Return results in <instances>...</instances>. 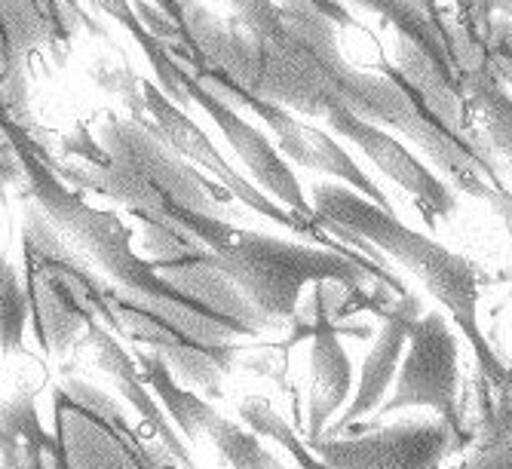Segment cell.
Returning <instances> with one entry per match:
<instances>
[{
    "instance_id": "cell-11",
    "label": "cell",
    "mask_w": 512,
    "mask_h": 469,
    "mask_svg": "<svg viewBox=\"0 0 512 469\" xmlns=\"http://www.w3.org/2000/svg\"><path fill=\"white\" fill-rule=\"evenodd\" d=\"M322 120L341 138H347L350 145H356L387 178H393L402 191L414 197L417 209H421V218L427 221L430 230H436L439 221L457 212V194L390 129L359 120L356 114L341 111V108L325 111Z\"/></svg>"
},
{
    "instance_id": "cell-23",
    "label": "cell",
    "mask_w": 512,
    "mask_h": 469,
    "mask_svg": "<svg viewBox=\"0 0 512 469\" xmlns=\"http://www.w3.org/2000/svg\"><path fill=\"white\" fill-rule=\"evenodd\" d=\"M92 80H96L102 89H108L111 96L123 99V105L129 108V117L135 120H151L148 108H145V89H142V77H138L126 62H111V59H96L92 62Z\"/></svg>"
},
{
    "instance_id": "cell-24",
    "label": "cell",
    "mask_w": 512,
    "mask_h": 469,
    "mask_svg": "<svg viewBox=\"0 0 512 469\" xmlns=\"http://www.w3.org/2000/svg\"><path fill=\"white\" fill-rule=\"evenodd\" d=\"M224 4L230 7V19L252 34H264L279 13L276 0H224Z\"/></svg>"
},
{
    "instance_id": "cell-1",
    "label": "cell",
    "mask_w": 512,
    "mask_h": 469,
    "mask_svg": "<svg viewBox=\"0 0 512 469\" xmlns=\"http://www.w3.org/2000/svg\"><path fill=\"white\" fill-rule=\"evenodd\" d=\"M276 7L270 28L252 34L230 16L218 19L200 0H181L184 31L191 37V62L184 68H209L292 114L322 117L341 108L399 132L467 197L488 200L494 191H506L497 163L451 135L396 68H353L341 53L338 25L301 4Z\"/></svg>"
},
{
    "instance_id": "cell-2",
    "label": "cell",
    "mask_w": 512,
    "mask_h": 469,
    "mask_svg": "<svg viewBox=\"0 0 512 469\" xmlns=\"http://www.w3.org/2000/svg\"><path fill=\"white\" fill-rule=\"evenodd\" d=\"M96 138L108 154V166H68L46 154L34 138L28 145L65 184L123 206L132 218L169 230L184 246L221 249L240 233L224 218L230 194L172 151L154 120L108 114Z\"/></svg>"
},
{
    "instance_id": "cell-6",
    "label": "cell",
    "mask_w": 512,
    "mask_h": 469,
    "mask_svg": "<svg viewBox=\"0 0 512 469\" xmlns=\"http://www.w3.org/2000/svg\"><path fill=\"white\" fill-rule=\"evenodd\" d=\"M188 71H191L206 89H212L218 99H224L227 105L246 108V111L258 114V117L270 126V132L276 135V148L283 151L292 163L307 166V169H313V172H319V175H329V178L347 184L350 191L368 197L371 203H378L381 209L396 212L393 200H390V197L381 191V187H378L375 181H371L362 169H359V163L344 151V145L335 142V138H332L329 132H322V129H316V126L298 120V114H292V111H286V108H279V105H273V102H267V99L252 96V92L240 89L237 83L224 80L221 74H215V71H209V68H188Z\"/></svg>"
},
{
    "instance_id": "cell-13",
    "label": "cell",
    "mask_w": 512,
    "mask_h": 469,
    "mask_svg": "<svg viewBox=\"0 0 512 469\" xmlns=\"http://www.w3.org/2000/svg\"><path fill=\"white\" fill-rule=\"evenodd\" d=\"M421 310H424L421 298H414L411 292L378 310L384 316V325H381V332L375 335L371 350L365 353L359 384H356V390L350 396L347 411L335 420L329 430H325V436H341L347 427L359 424L365 414L381 408V402L387 399V393H390V387L396 381L399 362L405 356L408 332H411V325L421 319Z\"/></svg>"
},
{
    "instance_id": "cell-20",
    "label": "cell",
    "mask_w": 512,
    "mask_h": 469,
    "mask_svg": "<svg viewBox=\"0 0 512 469\" xmlns=\"http://www.w3.org/2000/svg\"><path fill=\"white\" fill-rule=\"evenodd\" d=\"M31 316L28 286L19 267L0 255V356L13 359L25 350V325Z\"/></svg>"
},
{
    "instance_id": "cell-10",
    "label": "cell",
    "mask_w": 512,
    "mask_h": 469,
    "mask_svg": "<svg viewBox=\"0 0 512 469\" xmlns=\"http://www.w3.org/2000/svg\"><path fill=\"white\" fill-rule=\"evenodd\" d=\"M181 86H184V92H188L191 105L203 108V114H209V120L221 129L227 145L237 151L243 166L252 172L258 191L273 197L286 212H292L304 221H313V206L304 197L301 181L295 178L289 163L279 157V151L270 145V138L258 126H252L246 117H240L234 111V105H227L224 99L215 96L212 89H206L184 65H181Z\"/></svg>"
},
{
    "instance_id": "cell-29",
    "label": "cell",
    "mask_w": 512,
    "mask_h": 469,
    "mask_svg": "<svg viewBox=\"0 0 512 469\" xmlns=\"http://www.w3.org/2000/svg\"><path fill=\"white\" fill-rule=\"evenodd\" d=\"M151 4H154L169 22H175V25L184 31V10H181V0H151ZM184 34H188V31H184Z\"/></svg>"
},
{
    "instance_id": "cell-3",
    "label": "cell",
    "mask_w": 512,
    "mask_h": 469,
    "mask_svg": "<svg viewBox=\"0 0 512 469\" xmlns=\"http://www.w3.org/2000/svg\"><path fill=\"white\" fill-rule=\"evenodd\" d=\"M310 206L313 221L322 230L335 233L344 246H353L356 252H362V246H371L421 279L424 289L439 304H445L448 316L467 335L482 378H488L491 384H512V371L497 359L491 341L482 335L479 276L467 255H457L427 233H417L396 212L381 209L368 197L350 191L347 184H316Z\"/></svg>"
},
{
    "instance_id": "cell-4",
    "label": "cell",
    "mask_w": 512,
    "mask_h": 469,
    "mask_svg": "<svg viewBox=\"0 0 512 469\" xmlns=\"http://www.w3.org/2000/svg\"><path fill=\"white\" fill-rule=\"evenodd\" d=\"M154 270L175 264H206L224 273L246 301L270 322V328L292 322L301 307V292L310 283H338L356 295H365L375 310L393 304V292L402 298L408 289L387 264L368 255H347L325 246H301L267 233L240 230L221 249H184L172 261H151Z\"/></svg>"
},
{
    "instance_id": "cell-21",
    "label": "cell",
    "mask_w": 512,
    "mask_h": 469,
    "mask_svg": "<svg viewBox=\"0 0 512 469\" xmlns=\"http://www.w3.org/2000/svg\"><path fill=\"white\" fill-rule=\"evenodd\" d=\"M203 439L212 442V448L218 451V457L230 466V469H283L279 463L258 439V433L234 424L230 417L215 414L209 420V427L203 433Z\"/></svg>"
},
{
    "instance_id": "cell-27",
    "label": "cell",
    "mask_w": 512,
    "mask_h": 469,
    "mask_svg": "<svg viewBox=\"0 0 512 469\" xmlns=\"http://www.w3.org/2000/svg\"><path fill=\"white\" fill-rule=\"evenodd\" d=\"M491 16L512 22V0H467L463 4V22H482Z\"/></svg>"
},
{
    "instance_id": "cell-17",
    "label": "cell",
    "mask_w": 512,
    "mask_h": 469,
    "mask_svg": "<svg viewBox=\"0 0 512 469\" xmlns=\"http://www.w3.org/2000/svg\"><path fill=\"white\" fill-rule=\"evenodd\" d=\"M353 7H359L362 13L378 16L381 22H387L402 40H408L411 46H417L427 59H433V65L457 80V53H454V34L448 22H436L430 19L417 0H350Z\"/></svg>"
},
{
    "instance_id": "cell-7",
    "label": "cell",
    "mask_w": 512,
    "mask_h": 469,
    "mask_svg": "<svg viewBox=\"0 0 512 469\" xmlns=\"http://www.w3.org/2000/svg\"><path fill=\"white\" fill-rule=\"evenodd\" d=\"M142 89H145V108H148V117H151V120L157 123V129L166 135V142L172 145V151H178L184 160L194 163L197 169L212 172V175L224 184V191H227L230 197H237V200L246 203L252 212H258V215L270 218L273 224H279V227H286V230L298 233V237L319 240L325 249L347 252V255H362V252H356V249H341V246H335V243L322 233L319 224L304 221V218L286 212L279 203H273L267 194H261L255 184H249L234 166H230V163L221 157V151L212 145V138L188 117V111H181L157 83H148V80H145Z\"/></svg>"
},
{
    "instance_id": "cell-19",
    "label": "cell",
    "mask_w": 512,
    "mask_h": 469,
    "mask_svg": "<svg viewBox=\"0 0 512 469\" xmlns=\"http://www.w3.org/2000/svg\"><path fill=\"white\" fill-rule=\"evenodd\" d=\"M25 286H28V298H31V313H34V332H37L43 353H53L62 359L74 347V341L86 332L89 322L80 313H74L50 289V283H46L43 276L25 270Z\"/></svg>"
},
{
    "instance_id": "cell-14",
    "label": "cell",
    "mask_w": 512,
    "mask_h": 469,
    "mask_svg": "<svg viewBox=\"0 0 512 469\" xmlns=\"http://www.w3.org/2000/svg\"><path fill=\"white\" fill-rule=\"evenodd\" d=\"M86 347L92 353V362L102 374L114 381V387L123 393V399L138 411V417L145 420L148 430L160 439V448L166 451L169 463L175 469H197L191 448L181 442V436L175 433V424L166 417L163 405L157 402V396L151 393L142 368H138L135 356L123 350V344L117 341V335L102 322H89L86 325Z\"/></svg>"
},
{
    "instance_id": "cell-8",
    "label": "cell",
    "mask_w": 512,
    "mask_h": 469,
    "mask_svg": "<svg viewBox=\"0 0 512 469\" xmlns=\"http://www.w3.org/2000/svg\"><path fill=\"white\" fill-rule=\"evenodd\" d=\"M329 469H442L460 451L457 436L445 420H402L347 436H322L307 442Z\"/></svg>"
},
{
    "instance_id": "cell-22",
    "label": "cell",
    "mask_w": 512,
    "mask_h": 469,
    "mask_svg": "<svg viewBox=\"0 0 512 469\" xmlns=\"http://www.w3.org/2000/svg\"><path fill=\"white\" fill-rule=\"evenodd\" d=\"M240 417L246 420L252 433H258V436L276 442L286 454H292L295 463H298L301 469H329V466H325V463H322V460L295 436V430L286 424L283 417L276 414V408H273L267 399H258V396L243 399V402H240Z\"/></svg>"
},
{
    "instance_id": "cell-26",
    "label": "cell",
    "mask_w": 512,
    "mask_h": 469,
    "mask_svg": "<svg viewBox=\"0 0 512 469\" xmlns=\"http://www.w3.org/2000/svg\"><path fill=\"white\" fill-rule=\"evenodd\" d=\"M62 148H65V154H74V157H80V160L89 163V166H108L105 148L99 145V138L92 135L83 123L74 126V129L62 138Z\"/></svg>"
},
{
    "instance_id": "cell-9",
    "label": "cell",
    "mask_w": 512,
    "mask_h": 469,
    "mask_svg": "<svg viewBox=\"0 0 512 469\" xmlns=\"http://www.w3.org/2000/svg\"><path fill=\"white\" fill-rule=\"evenodd\" d=\"M50 50L65 65L71 43L62 37L40 0H0V117L34 132L28 108V59Z\"/></svg>"
},
{
    "instance_id": "cell-16",
    "label": "cell",
    "mask_w": 512,
    "mask_h": 469,
    "mask_svg": "<svg viewBox=\"0 0 512 469\" xmlns=\"http://www.w3.org/2000/svg\"><path fill=\"white\" fill-rule=\"evenodd\" d=\"M0 469H71L65 448L43 430L31 390L0 402Z\"/></svg>"
},
{
    "instance_id": "cell-25",
    "label": "cell",
    "mask_w": 512,
    "mask_h": 469,
    "mask_svg": "<svg viewBox=\"0 0 512 469\" xmlns=\"http://www.w3.org/2000/svg\"><path fill=\"white\" fill-rule=\"evenodd\" d=\"M460 469H512V433L479 442L476 451L460 463Z\"/></svg>"
},
{
    "instance_id": "cell-28",
    "label": "cell",
    "mask_w": 512,
    "mask_h": 469,
    "mask_svg": "<svg viewBox=\"0 0 512 469\" xmlns=\"http://www.w3.org/2000/svg\"><path fill=\"white\" fill-rule=\"evenodd\" d=\"M485 203L491 206V212H494V215L506 224V230L512 233V194H509V191H494Z\"/></svg>"
},
{
    "instance_id": "cell-5",
    "label": "cell",
    "mask_w": 512,
    "mask_h": 469,
    "mask_svg": "<svg viewBox=\"0 0 512 469\" xmlns=\"http://www.w3.org/2000/svg\"><path fill=\"white\" fill-rule=\"evenodd\" d=\"M405 408H430L451 427L460 451L467 448V414L460 405V344L448 316L439 310L421 313L411 325L393 396L381 402L378 417Z\"/></svg>"
},
{
    "instance_id": "cell-18",
    "label": "cell",
    "mask_w": 512,
    "mask_h": 469,
    "mask_svg": "<svg viewBox=\"0 0 512 469\" xmlns=\"http://www.w3.org/2000/svg\"><path fill=\"white\" fill-rule=\"evenodd\" d=\"M135 362L142 368L145 381L151 387V393L157 396V402L163 405L166 417L175 424L178 433H184L191 442L203 439L209 420L218 414L197 390H188L184 384H178V378L169 371V365L163 362V356L151 347H138L135 353Z\"/></svg>"
},
{
    "instance_id": "cell-30",
    "label": "cell",
    "mask_w": 512,
    "mask_h": 469,
    "mask_svg": "<svg viewBox=\"0 0 512 469\" xmlns=\"http://www.w3.org/2000/svg\"><path fill=\"white\" fill-rule=\"evenodd\" d=\"M417 4H421V10H424L430 19H436V22H445V19H442V10H439V0H417Z\"/></svg>"
},
{
    "instance_id": "cell-12",
    "label": "cell",
    "mask_w": 512,
    "mask_h": 469,
    "mask_svg": "<svg viewBox=\"0 0 512 469\" xmlns=\"http://www.w3.org/2000/svg\"><path fill=\"white\" fill-rule=\"evenodd\" d=\"M329 286L322 283L307 307L295 313V332H310V393H307V442L322 439L335 414L353 396V362L338 338V325L325 310Z\"/></svg>"
},
{
    "instance_id": "cell-15",
    "label": "cell",
    "mask_w": 512,
    "mask_h": 469,
    "mask_svg": "<svg viewBox=\"0 0 512 469\" xmlns=\"http://www.w3.org/2000/svg\"><path fill=\"white\" fill-rule=\"evenodd\" d=\"M454 34V53H457V80L460 92L467 99L473 123L482 126V142L488 154H500L512 163V92L497 80L491 65L485 62V53L473 31L457 22L451 28Z\"/></svg>"
}]
</instances>
